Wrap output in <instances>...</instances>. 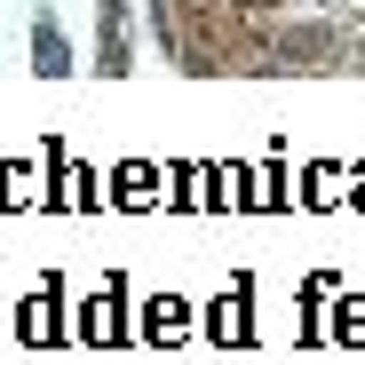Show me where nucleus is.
<instances>
[{"label":"nucleus","instance_id":"f03ea898","mask_svg":"<svg viewBox=\"0 0 365 365\" xmlns=\"http://www.w3.org/2000/svg\"><path fill=\"white\" fill-rule=\"evenodd\" d=\"M238 9H278V0H238Z\"/></svg>","mask_w":365,"mask_h":365},{"label":"nucleus","instance_id":"f257e3e1","mask_svg":"<svg viewBox=\"0 0 365 365\" xmlns=\"http://www.w3.org/2000/svg\"><path fill=\"white\" fill-rule=\"evenodd\" d=\"M278 56H286V64H326V56H334V32H318V24H310V32H286Z\"/></svg>","mask_w":365,"mask_h":365}]
</instances>
